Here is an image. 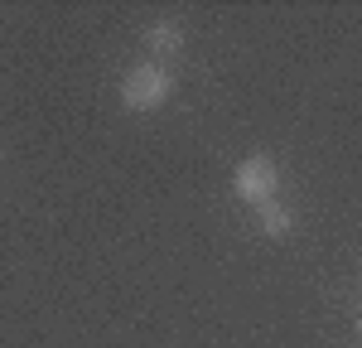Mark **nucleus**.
<instances>
[{"mask_svg": "<svg viewBox=\"0 0 362 348\" xmlns=\"http://www.w3.org/2000/svg\"><path fill=\"white\" fill-rule=\"evenodd\" d=\"M116 97H121L126 112H160L174 97V73H169L165 63H155V58H140L136 68H126Z\"/></svg>", "mask_w": 362, "mask_h": 348, "instance_id": "1", "label": "nucleus"}, {"mask_svg": "<svg viewBox=\"0 0 362 348\" xmlns=\"http://www.w3.org/2000/svg\"><path fill=\"white\" fill-rule=\"evenodd\" d=\"M280 189V170L271 155H247L237 170H232V194L251 208H261V203H271Z\"/></svg>", "mask_w": 362, "mask_h": 348, "instance_id": "2", "label": "nucleus"}, {"mask_svg": "<svg viewBox=\"0 0 362 348\" xmlns=\"http://www.w3.org/2000/svg\"><path fill=\"white\" fill-rule=\"evenodd\" d=\"M145 54L155 58V63L184 54V25L179 20H155V25L145 29Z\"/></svg>", "mask_w": 362, "mask_h": 348, "instance_id": "3", "label": "nucleus"}, {"mask_svg": "<svg viewBox=\"0 0 362 348\" xmlns=\"http://www.w3.org/2000/svg\"><path fill=\"white\" fill-rule=\"evenodd\" d=\"M256 223H261V232H266V237H290V228H295V213H290V208H285V203H261V208H256Z\"/></svg>", "mask_w": 362, "mask_h": 348, "instance_id": "4", "label": "nucleus"}, {"mask_svg": "<svg viewBox=\"0 0 362 348\" xmlns=\"http://www.w3.org/2000/svg\"><path fill=\"white\" fill-rule=\"evenodd\" d=\"M358 329H362V319H358Z\"/></svg>", "mask_w": 362, "mask_h": 348, "instance_id": "5", "label": "nucleus"}]
</instances>
